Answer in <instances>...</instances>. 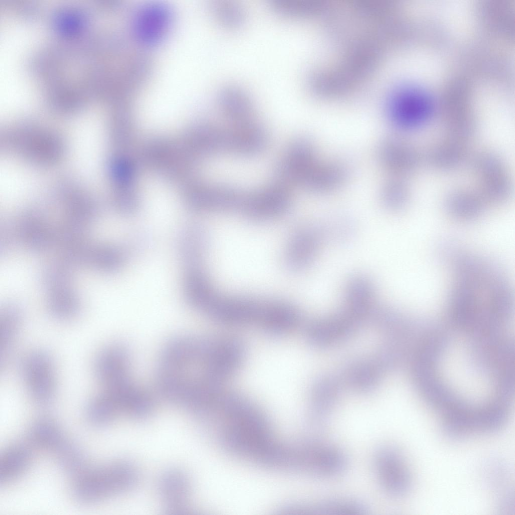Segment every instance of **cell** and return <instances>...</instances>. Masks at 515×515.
<instances>
[{"label":"cell","mask_w":515,"mask_h":515,"mask_svg":"<svg viewBox=\"0 0 515 515\" xmlns=\"http://www.w3.org/2000/svg\"><path fill=\"white\" fill-rule=\"evenodd\" d=\"M344 50L336 62L317 68L311 73L309 84L317 95L338 97L359 89L374 72L382 57L364 48Z\"/></svg>","instance_id":"cell-1"},{"label":"cell","mask_w":515,"mask_h":515,"mask_svg":"<svg viewBox=\"0 0 515 515\" xmlns=\"http://www.w3.org/2000/svg\"><path fill=\"white\" fill-rule=\"evenodd\" d=\"M72 495L85 505L99 503L129 490L137 482L135 467L126 461H116L76 472Z\"/></svg>","instance_id":"cell-3"},{"label":"cell","mask_w":515,"mask_h":515,"mask_svg":"<svg viewBox=\"0 0 515 515\" xmlns=\"http://www.w3.org/2000/svg\"><path fill=\"white\" fill-rule=\"evenodd\" d=\"M380 156L388 167L402 173L417 171L424 162L423 155L414 147L394 140L386 141L382 145Z\"/></svg>","instance_id":"cell-11"},{"label":"cell","mask_w":515,"mask_h":515,"mask_svg":"<svg viewBox=\"0 0 515 515\" xmlns=\"http://www.w3.org/2000/svg\"><path fill=\"white\" fill-rule=\"evenodd\" d=\"M345 169L338 164L317 166L314 163L302 176L300 183L319 190L334 187L343 179Z\"/></svg>","instance_id":"cell-16"},{"label":"cell","mask_w":515,"mask_h":515,"mask_svg":"<svg viewBox=\"0 0 515 515\" xmlns=\"http://www.w3.org/2000/svg\"><path fill=\"white\" fill-rule=\"evenodd\" d=\"M435 144L423 155L424 162L437 170L449 171L468 163L471 153L465 144L449 139Z\"/></svg>","instance_id":"cell-10"},{"label":"cell","mask_w":515,"mask_h":515,"mask_svg":"<svg viewBox=\"0 0 515 515\" xmlns=\"http://www.w3.org/2000/svg\"><path fill=\"white\" fill-rule=\"evenodd\" d=\"M324 222L329 241L345 244L351 241L355 236L356 223L348 217H335Z\"/></svg>","instance_id":"cell-18"},{"label":"cell","mask_w":515,"mask_h":515,"mask_svg":"<svg viewBox=\"0 0 515 515\" xmlns=\"http://www.w3.org/2000/svg\"><path fill=\"white\" fill-rule=\"evenodd\" d=\"M192 486L187 474L178 469L164 472L159 482V494L166 510L180 514L187 511L191 502Z\"/></svg>","instance_id":"cell-7"},{"label":"cell","mask_w":515,"mask_h":515,"mask_svg":"<svg viewBox=\"0 0 515 515\" xmlns=\"http://www.w3.org/2000/svg\"><path fill=\"white\" fill-rule=\"evenodd\" d=\"M386 105L389 116L398 126L407 129L423 126L435 111L430 94L413 84L394 88L388 94Z\"/></svg>","instance_id":"cell-4"},{"label":"cell","mask_w":515,"mask_h":515,"mask_svg":"<svg viewBox=\"0 0 515 515\" xmlns=\"http://www.w3.org/2000/svg\"><path fill=\"white\" fill-rule=\"evenodd\" d=\"M374 470L377 480L388 495L400 497L405 495L410 487V477L403 457L390 445L378 448L373 457Z\"/></svg>","instance_id":"cell-6"},{"label":"cell","mask_w":515,"mask_h":515,"mask_svg":"<svg viewBox=\"0 0 515 515\" xmlns=\"http://www.w3.org/2000/svg\"><path fill=\"white\" fill-rule=\"evenodd\" d=\"M23 377L29 395L35 402L46 404L54 397L57 389L56 374L51 355L42 350L30 353L22 367Z\"/></svg>","instance_id":"cell-5"},{"label":"cell","mask_w":515,"mask_h":515,"mask_svg":"<svg viewBox=\"0 0 515 515\" xmlns=\"http://www.w3.org/2000/svg\"><path fill=\"white\" fill-rule=\"evenodd\" d=\"M408 194L404 185L399 182H393L386 188L383 200L388 209L398 210L405 206Z\"/></svg>","instance_id":"cell-20"},{"label":"cell","mask_w":515,"mask_h":515,"mask_svg":"<svg viewBox=\"0 0 515 515\" xmlns=\"http://www.w3.org/2000/svg\"><path fill=\"white\" fill-rule=\"evenodd\" d=\"M29 435L32 444L52 452L60 462L68 457L75 447L65 438L59 426L48 418L37 420Z\"/></svg>","instance_id":"cell-9"},{"label":"cell","mask_w":515,"mask_h":515,"mask_svg":"<svg viewBox=\"0 0 515 515\" xmlns=\"http://www.w3.org/2000/svg\"><path fill=\"white\" fill-rule=\"evenodd\" d=\"M31 459V451L26 445L17 443L9 447L1 457V481L7 483L19 478L29 467Z\"/></svg>","instance_id":"cell-15"},{"label":"cell","mask_w":515,"mask_h":515,"mask_svg":"<svg viewBox=\"0 0 515 515\" xmlns=\"http://www.w3.org/2000/svg\"><path fill=\"white\" fill-rule=\"evenodd\" d=\"M23 324L21 310L15 305L5 306L0 314L1 369H5L12 356Z\"/></svg>","instance_id":"cell-13"},{"label":"cell","mask_w":515,"mask_h":515,"mask_svg":"<svg viewBox=\"0 0 515 515\" xmlns=\"http://www.w3.org/2000/svg\"><path fill=\"white\" fill-rule=\"evenodd\" d=\"M329 242L324 221L310 225L296 235L289 252V263L295 270L311 265L321 246Z\"/></svg>","instance_id":"cell-8"},{"label":"cell","mask_w":515,"mask_h":515,"mask_svg":"<svg viewBox=\"0 0 515 515\" xmlns=\"http://www.w3.org/2000/svg\"><path fill=\"white\" fill-rule=\"evenodd\" d=\"M346 286L345 297L350 312L360 315L369 310L376 292L371 278L363 274H356L349 279Z\"/></svg>","instance_id":"cell-12"},{"label":"cell","mask_w":515,"mask_h":515,"mask_svg":"<svg viewBox=\"0 0 515 515\" xmlns=\"http://www.w3.org/2000/svg\"><path fill=\"white\" fill-rule=\"evenodd\" d=\"M220 102L223 110L233 118L244 119L251 114L252 106L247 94L236 85L223 88Z\"/></svg>","instance_id":"cell-17"},{"label":"cell","mask_w":515,"mask_h":515,"mask_svg":"<svg viewBox=\"0 0 515 515\" xmlns=\"http://www.w3.org/2000/svg\"><path fill=\"white\" fill-rule=\"evenodd\" d=\"M94 372L102 386L101 392L124 412L138 416L150 406L151 397L131 379L129 355L126 349L113 348L103 352L95 361Z\"/></svg>","instance_id":"cell-2"},{"label":"cell","mask_w":515,"mask_h":515,"mask_svg":"<svg viewBox=\"0 0 515 515\" xmlns=\"http://www.w3.org/2000/svg\"><path fill=\"white\" fill-rule=\"evenodd\" d=\"M218 13L221 23L227 28L239 27L244 20L243 11L232 2L223 1L218 6Z\"/></svg>","instance_id":"cell-19"},{"label":"cell","mask_w":515,"mask_h":515,"mask_svg":"<svg viewBox=\"0 0 515 515\" xmlns=\"http://www.w3.org/2000/svg\"><path fill=\"white\" fill-rule=\"evenodd\" d=\"M486 203L479 192L466 189L451 191L446 197L444 206L452 217L461 220H470L480 215Z\"/></svg>","instance_id":"cell-14"}]
</instances>
